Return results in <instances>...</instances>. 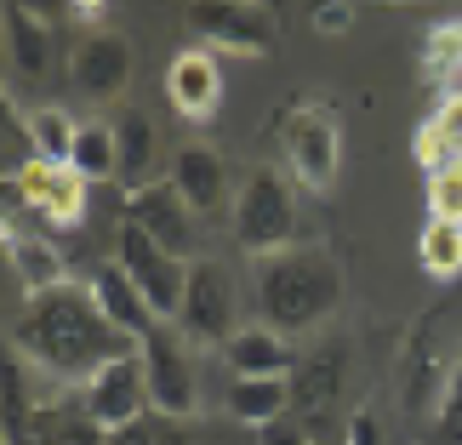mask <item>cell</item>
<instances>
[{
  "instance_id": "1",
  "label": "cell",
  "mask_w": 462,
  "mask_h": 445,
  "mask_svg": "<svg viewBox=\"0 0 462 445\" xmlns=\"http://www.w3.org/2000/svg\"><path fill=\"white\" fill-rule=\"evenodd\" d=\"M12 348H17V360L46 371L51 383H80L86 388L103 366L120 360V354H132L137 343L109 326V314H103L92 286L63 280V286H51V292H34L23 309H17Z\"/></svg>"
},
{
  "instance_id": "2",
  "label": "cell",
  "mask_w": 462,
  "mask_h": 445,
  "mask_svg": "<svg viewBox=\"0 0 462 445\" xmlns=\"http://www.w3.org/2000/svg\"><path fill=\"white\" fill-rule=\"evenodd\" d=\"M257 314L263 326H274L280 337L314 331L326 314H337L343 302V263L326 246H286V252L257 257Z\"/></svg>"
},
{
  "instance_id": "3",
  "label": "cell",
  "mask_w": 462,
  "mask_h": 445,
  "mask_svg": "<svg viewBox=\"0 0 462 445\" xmlns=\"http://www.w3.org/2000/svg\"><path fill=\"white\" fill-rule=\"evenodd\" d=\"M280 137H286V166L303 189L331 194L337 166H343V120L319 97H291L280 109Z\"/></svg>"
},
{
  "instance_id": "4",
  "label": "cell",
  "mask_w": 462,
  "mask_h": 445,
  "mask_svg": "<svg viewBox=\"0 0 462 445\" xmlns=\"http://www.w3.org/2000/svg\"><path fill=\"white\" fill-rule=\"evenodd\" d=\"M228 223H235L240 252H252V257L286 252V246L297 240V189L286 183V172L257 166V172L240 183L235 218H228Z\"/></svg>"
},
{
  "instance_id": "5",
  "label": "cell",
  "mask_w": 462,
  "mask_h": 445,
  "mask_svg": "<svg viewBox=\"0 0 462 445\" xmlns=\"http://www.w3.org/2000/svg\"><path fill=\"white\" fill-rule=\"evenodd\" d=\"M115 263L126 269L132 286L143 292V302L154 309V320H171V326H177V314H183V292H189V257L166 252V246L149 240L137 223H120Z\"/></svg>"
},
{
  "instance_id": "6",
  "label": "cell",
  "mask_w": 462,
  "mask_h": 445,
  "mask_svg": "<svg viewBox=\"0 0 462 445\" xmlns=\"http://www.w3.org/2000/svg\"><path fill=\"white\" fill-rule=\"evenodd\" d=\"M194 41L240 51V58H269L280 46V23L263 0H189L183 6Z\"/></svg>"
},
{
  "instance_id": "7",
  "label": "cell",
  "mask_w": 462,
  "mask_h": 445,
  "mask_svg": "<svg viewBox=\"0 0 462 445\" xmlns=\"http://www.w3.org/2000/svg\"><path fill=\"white\" fill-rule=\"evenodd\" d=\"M143 354V371H149V405L160 417H194L200 412V371H194V354L183 348V331H171V320L137 343Z\"/></svg>"
},
{
  "instance_id": "8",
  "label": "cell",
  "mask_w": 462,
  "mask_h": 445,
  "mask_svg": "<svg viewBox=\"0 0 462 445\" xmlns=\"http://www.w3.org/2000/svg\"><path fill=\"white\" fill-rule=\"evenodd\" d=\"M177 331L194 337V343H211L223 348L235 337V280H228L223 263H189V292H183V314H177Z\"/></svg>"
},
{
  "instance_id": "9",
  "label": "cell",
  "mask_w": 462,
  "mask_h": 445,
  "mask_svg": "<svg viewBox=\"0 0 462 445\" xmlns=\"http://www.w3.org/2000/svg\"><path fill=\"white\" fill-rule=\"evenodd\" d=\"M143 405H149V371H143V354H120L97 371L92 383L80 388V412L97 422L103 434L126 429V422H143Z\"/></svg>"
},
{
  "instance_id": "10",
  "label": "cell",
  "mask_w": 462,
  "mask_h": 445,
  "mask_svg": "<svg viewBox=\"0 0 462 445\" xmlns=\"http://www.w3.org/2000/svg\"><path fill=\"white\" fill-rule=\"evenodd\" d=\"M69 86L86 103H115L132 86V41L120 29H86L69 51Z\"/></svg>"
},
{
  "instance_id": "11",
  "label": "cell",
  "mask_w": 462,
  "mask_h": 445,
  "mask_svg": "<svg viewBox=\"0 0 462 445\" xmlns=\"http://www.w3.org/2000/svg\"><path fill=\"white\" fill-rule=\"evenodd\" d=\"M120 223H137L149 240L166 246V252L189 257V252H194V223H200V218H194V206L177 194L171 177H160V183L126 194V211H120Z\"/></svg>"
},
{
  "instance_id": "12",
  "label": "cell",
  "mask_w": 462,
  "mask_h": 445,
  "mask_svg": "<svg viewBox=\"0 0 462 445\" xmlns=\"http://www.w3.org/2000/svg\"><path fill=\"white\" fill-rule=\"evenodd\" d=\"M12 183L23 189V206H34L46 223H58V228H80L92 183H86L75 166H58V160H29V166L17 172Z\"/></svg>"
},
{
  "instance_id": "13",
  "label": "cell",
  "mask_w": 462,
  "mask_h": 445,
  "mask_svg": "<svg viewBox=\"0 0 462 445\" xmlns=\"http://www.w3.org/2000/svg\"><path fill=\"white\" fill-rule=\"evenodd\" d=\"M166 97L183 120H211L223 103V75H217V58L206 46H183L177 58L166 63Z\"/></svg>"
},
{
  "instance_id": "14",
  "label": "cell",
  "mask_w": 462,
  "mask_h": 445,
  "mask_svg": "<svg viewBox=\"0 0 462 445\" xmlns=\"http://www.w3.org/2000/svg\"><path fill=\"white\" fill-rule=\"evenodd\" d=\"M166 177L177 183V194L194 206V218H211V211L228 206V166H223V154L211 144H183L171 154Z\"/></svg>"
},
{
  "instance_id": "15",
  "label": "cell",
  "mask_w": 462,
  "mask_h": 445,
  "mask_svg": "<svg viewBox=\"0 0 462 445\" xmlns=\"http://www.w3.org/2000/svg\"><path fill=\"white\" fill-rule=\"evenodd\" d=\"M223 360L235 377H286L297 366V354L286 348V337L274 326H240L235 337L223 343Z\"/></svg>"
},
{
  "instance_id": "16",
  "label": "cell",
  "mask_w": 462,
  "mask_h": 445,
  "mask_svg": "<svg viewBox=\"0 0 462 445\" xmlns=\"http://www.w3.org/2000/svg\"><path fill=\"white\" fill-rule=\"evenodd\" d=\"M92 292H97V302H103V314H109V326L126 331L132 343H143V337L160 326L154 309L143 302V292L126 280V269H120V263H103V269L92 274Z\"/></svg>"
},
{
  "instance_id": "17",
  "label": "cell",
  "mask_w": 462,
  "mask_h": 445,
  "mask_svg": "<svg viewBox=\"0 0 462 445\" xmlns=\"http://www.w3.org/2000/svg\"><path fill=\"white\" fill-rule=\"evenodd\" d=\"M337 388H343V348L326 343L314 360L297 366V377H291V417H303L314 429V417L337 400Z\"/></svg>"
},
{
  "instance_id": "18",
  "label": "cell",
  "mask_w": 462,
  "mask_h": 445,
  "mask_svg": "<svg viewBox=\"0 0 462 445\" xmlns=\"http://www.w3.org/2000/svg\"><path fill=\"white\" fill-rule=\"evenodd\" d=\"M109 126H115L120 183H126V194L160 183V177H154V166H160V137H154V126H149V115H115Z\"/></svg>"
},
{
  "instance_id": "19",
  "label": "cell",
  "mask_w": 462,
  "mask_h": 445,
  "mask_svg": "<svg viewBox=\"0 0 462 445\" xmlns=\"http://www.w3.org/2000/svg\"><path fill=\"white\" fill-rule=\"evenodd\" d=\"M411 154H417V166H462V92H446L439 97V109L422 120V132L411 137Z\"/></svg>"
},
{
  "instance_id": "20",
  "label": "cell",
  "mask_w": 462,
  "mask_h": 445,
  "mask_svg": "<svg viewBox=\"0 0 462 445\" xmlns=\"http://www.w3.org/2000/svg\"><path fill=\"white\" fill-rule=\"evenodd\" d=\"M6 58H12V75L23 86L46 80V69H51V29L41 23V17L6 6Z\"/></svg>"
},
{
  "instance_id": "21",
  "label": "cell",
  "mask_w": 462,
  "mask_h": 445,
  "mask_svg": "<svg viewBox=\"0 0 462 445\" xmlns=\"http://www.w3.org/2000/svg\"><path fill=\"white\" fill-rule=\"evenodd\" d=\"M6 257H12L17 286H23L29 297H34V292H51V286H63V280H69L58 246L41 240V235H12V228H6Z\"/></svg>"
},
{
  "instance_id": "22",
  "label": "cell",
  "mask_w": 462,
  "mask_h": 445,
  "mask_svg": "<svg viewBox=\"0 0 462 445\" xmlns=\"http://www.w3.org/2000/svg\"><path fill=\"white\" fill-rule=\"evenodd\" d=\"M286 412H291V383L286 377H235L228 383V417L263 429V422H274Z\"/></svg>"
},
{
  "instance_id": "23",
  "label": "cell",
  "mask_w": 462,
  "mask_h": 445,
  "mask_svg": "<svg viewBox=\"0 0 462 445\" xmlns=\"http://www.w3.org/2000/svg\"><path fill=\"white\" fill-rule=\"evenodd\" d=\"M417 263H422V274H429V280L451 286V280L462 274V223H451V218H429V223H422Z\"/></svg>"
},
{
  "instance_id": "24",
  "label": "cell",
  "mask_w": 462,
  "mask_h": 445,
  "mask_svg": "<svg viewBox=\"0 0 462 445\" xmlns=\"http://www.w3.org/2000/svg\"><path fill=\"white\" fill-rule=\"evenodd\" d=\"M69 166H75L86 183H120V149H115V126H103V120H80V137H75V154H69Z\"/></svg>"
},
{
  "instance_id": "25",
  "label": "cell",
  "mask_w": 462,
  "mask_h": 445,
  "mask_svg": "<svg viewBox=\"0 0 462 445\" xmlns=\"http://www.w3.org/2000/svg\"><path fill=\"white\" fill-rule=\"evenodd\" d=\"M29 120V144H34V160H58V166H69V154H75V137H80V120L69 109H34L23 115Z\"/></svg>"
},
{
  "instance_id": "26",
  "label": "cell",
  "mask_w": 462,
  "mask_h": 445,
  "mask_svg": "<svg viewBox=\"0 0 462 445\" xmlns=\"http://www.w3.org/2000/svg\"><path fill=\"white\" fill-rule=\"evenodd\" d=\"M422 75L439 86V97L457 92V75H462V17L429 29V41H422Z\"/></svg>"
},
{
  "instance_id": "27",
  "label": "cell",
  "mask_w": 462,
  "mask_h": 445,
  "mask_svg": "<svg viewBox=\"0 0 462 445\" xmlns=\"http://www.w3.org/2000/svg\"><path fill=\"white\" fill-rule=\"evenodd\" d=\"M422 200H429V218H451L462 223V166H439L422 183Z\"/></svg>"
},
{
  "instance_id": "28",
  "label": "cell",
  "mask_w": 462,
  "mask_h": 445,
  "mask_svg": "<svg viewBox=\"0 0 462 445\" xmlns=\"http://www.w3.org/2000/svg\"><path fill=\"white\" fill-rule=\"evenodd\" d=\"M434 445H462V348L451 360V383H446L439 412H434Z\"/></svg>"
},
{
  "instance_id": "29",
  "label": "cell",
  "mask_w": 462,
  "mask_h": 445,
  "mask_svg": "<svg viewBox=\"0 0 462 445\" xmlns=\"http://www.w3.org/2000/svg\"><path fill=\"white\" fill-rule=\"evenodd\" d=\"M309 23L319 34H343L354 23V0H309Z\"/></svg>"
},
{
  "instance_id": "30",
  "label": "cell",
  "mask_w": 462,
  "mask_h": 445,
  "mask_svg": "<svg viewBox=\"0 0 462 445\" xmlns=\"http://www.w3.org/2000/svg\"><path fill=\"white\" fill-rule=\"evenodd\" d=\"M257 445H314V434H309V422L303 417H274V422H263L257 429Z\"/></svg>"
},
{
  "instance_id": "31",
  "label": "cell",
  "mask_w": 462,
  "mask_h": 445,
  "mask_svg": "<svg viewBox=\"0 0 462 445\" xmlns=\"http://www.w3.org/2000/svg\"><path fill=\"white\" fill-rule=\"evenodd\" d=\"M348 445H383V422L371 405H360V412L348 417Z\"/></svg>"
},
{
  "instance_id": "32",
  "label": "cell",
  "mask_w": 462,
  "mask_h": 445,
  "mask_svg": "<svg viewBox=\"0 0 462 445\" xmlns=\"http://www.w3.org/2000/svg\"><path fill=\"white\" fill-rule=\"evenodd\" d=\"M12 12H29V17H41V23L51 29L58 17H69V0H6Z\"/></svg>"
},
{
  "instance_id": "33",
  "label": "cell",
  "mask_w": 462,
  "mask_h": 445,
  "mask_svg": "<svg viewBox=\"0 0 462 445\" xmlns=\"http://www.w3.org/2000/svg\"><path fill=\"white\" fill-rule=\"evenodd\" d=\"M109 445H166V440H160L149 422H126V429H115V434H109Z\"/></svg>"
},
{
  "instance_id": "34",
  "label": "cell",
  "mask_w": 462,
  "mask_h": 445,
  "mask_svg": "<svg viewBox=\"0 0 462 445\" xmlns=\"http://www.w3.org/2000/svg\"><path fill=\"white\" fill-rule=\"evenodd\" d=\"M103 12H109V0H69V17H75V23H86V29H92Z\"/></svg>"
},
{
  "instance_id": "35",
  "label": "cell",
  "mask_w": 462,
  "mask_h": 445,
  "mask_svg": "<svg viewBox=\"0 0 462 445\" xmlns=\"http://www.w3.org/2000/svg\"><path fill=\"white\" fill-rule=\"evenodd\" d=\"M354 6H365V0H354ZM377 6H400V0H377Z\"/></svg>"
},
{
  "instance_id": "36",
  "label": "cell",
  "mask_w": 462,
  "mask_h": 445,
  "mask_svg": "<svg viewBox=\"0 0 462 445\" xmlns=\"http://www.w3.org/2000/svg\"><path fill=\"white\" fill-rule=\"evenodd\" d=\"M457 92H462V75H457Z\"/></svg>"
}]
</instances>
